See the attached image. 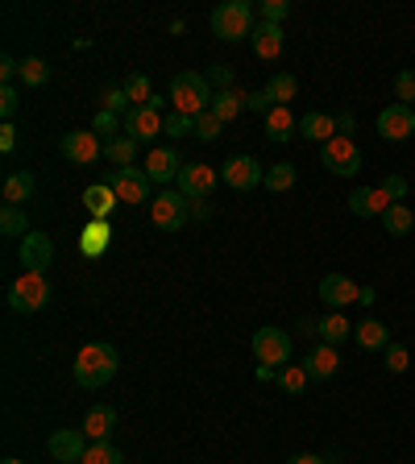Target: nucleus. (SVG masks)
<instances>
[{"label": "nucleus", "mask_w": 415, "mask_h": 464, "mask_svg": "<svg viewBox=\"0 0 415 464\" xmlns=\"http://www.w3.org/2000/svg\"><path fill=\"white\" fill-rule=\"evenodd\" d=\"M109 187L117 191V199H125V204H146V199H154L150 174L137 171V166H120V171H112Z\"/></svg>", "instance_id": "nucleus-10"}, {"label": "nucleus", "mask_w": 415, "mask_h": 464, "mask_svg": "<svg viewBox=\"0 0 415 464\" xmlns=\"http://www.w3.org/2000/svg\"><path fill=\"white\" fill-rule=\"evenodd\" d=\"M287 13H291V4H287V0H262V4H258V22L283 25Z\"/></svg>", "instance_id": "nucleus-43"}, {"label": "nucleus", "mask_w": 415, "mask_h": 464, "mask_svg": "<svg viewBox=\"0 0 415 464\" xmlns=\"http://www.w3.org/2000/svg\"><path fill=\"white\" fill-rule=\"evenodd\" d=\"M250 348L258 356V365H274V369L291 365V332H283V328H258Z\"/></svg>", "instance_id": "nucleus-6"}, {"label": "nucleus", "mask_w": 415, "mask_h": 464, "mask_svg": "<svg viewBox=\"0 0 415 464\" xmlns=\"http://www.w3.org/2000/svg\"><path fill=\"white\" fill-rule=\"evenodd\" d=\"M109 245H112L109 220H88V224L79 228V253H84V258H100Z\"/></svg>", "instance_id": "nucleus-22"}, {"label": "nucleus", "mask_w": 415, "mask_h": 464, "mask_svg": "<svg viewBox=\"0 0 415 464\" xmlns=\"http://www.w3.org/2000/svg\"><path fill=\"white\" fill-rule=\"evenodd\" d=\"M79 464H125V452L112 440H100V443H88V452H84Z\"/></svg>", "instance_id": "nucleus-35"}, {"label": "nucleus", "mask_w": 415, "mask_h": 464, "mask_svg": "<svg viewBox=\"0 0 415 464\" xmlns=\"http://www.w3.org/2000/svg\"><path fill=\"white\" fill-rule=\"evenodd\" d=\"M258 22H253V4L250 0H225L212 9V33L220 42H241V38H253Z\"/></svg>", "instance_id": "nucleus-3"}, {"label": "nucleus", "mask_w": 415, "mask_h": 464, "mask_svg": "<svg viewBox=\"0 0 415 464\" xmlns=\"http://www.w3.org/2000/svg\"><path fill=\"white\" fill-rule=\"evenodd\" d=\"M129 96H125V87H109L104 92V112H112V117H129Z\"/></svg>", "instance_id": "nucleus-44"}, {"label": "nucleus", "mask_w": 415, "mask_h": 464, "mask_svg": "<svg viewBox=\"0 0 415 464\" xmlns=\"http://www.w3.org/2000/svg\"><path fill=\"white\" fill-rule=\"evenodd\" d=\"M0 464H25V460H17V456H4V460H0Z\"/></svg>", "instance_id": "nucleus-55"}, {"label": "nucleus", "mask_w": 415, "mask_h": 464, "mask_svg": "<svg viewBox=\"0 0 415 464\" xmlns=\"http://www.w3.org/2000/svg\"><path fill=\"white\" fill-rule=\"evenodd\" d=\"M92 133H96V137H104V141L120 137V117H112V112L100 109V112H96V120H92Z\"/></svg>", "instance_id": "nucleus-41"}, {"label": "nucleus", "mask_w": 415, "mask_h": 464, "mask_svg": "<svg viewBox=\"0 0 415 464\" xmlns=\"http://www.w3.org/2000/svg\"><path fill=\"white\" fill-rule=\"evenodd\" d=\"M166 133H171V137H191V133H196V117L171 112V117H166Z\"/></svg>", "instance_id": "nucleus-46"}, {"label": "nucleus", "mask_w": 415, "mask_h": 464, "mask_svg": "<svg viewBox=\"0 0 415 464\" xmlns=\"http://www.w3.org/2000/svg\"><path fill=\"white\" fill-rule=\"evenodd\" d=\"M104 158H109L117 171H120V166H133V158H137V141L125 137V133L112 137V141H104Z\"/></svg>", "instance_id": "nucleus-33"}, {"label": "nucleus", "mask_w": 415, "mask_h": 464, "mask_svg": "<svg viewBox=\"0 0 415 464\" xmlns=\"http://www.w3.org/2000/svg\"><path fill=\"white\" fill-rule=\"evenodd\" d=\"M307 369L304 365H283L278 369V390H283V394H291V398H296V394H304V386H307Z\"/></svg>", "instance_id": "nucleus-38"}, {"label": "nucleus", "mask_w": 415, "mask_h": 464, "mask_svg": "<svg viewBox=\"0 0 415 464\" xmlns=\"http://www.w3.org/2000/svg\"><path fill=\"white\" fill-rule=\"evenodd\" d=\"M320 299H324L332 311H340V307H349V302H361V286L353 278H345V274H324V278H320Z\"/></svg>", "instance_id": "nucleus-14"}, {"label": "nucleus", "mask_w": 415, "mask_h": 464, "mask_svg": "<svg viewBox=\"0 0 415 464\" xmlns=\"http://www.w3.org/2000/svg\"><path fill=\"white\" fill-rule=\"evenodd\" d=\"M33 174L30 171H17V174H9V179H4V204L9 207H22L25 199H33Z\"/></svg>", "instance_id": "nucleus-30"}, {"label": "nucleus", "mask_w": 415, "mask_h": 464, "mask_svg": "<svg viewBox=\"0 0 415 464\" xmlns=\"http://www.w3.org/2000/svg\"><path fill=\"white\" fill-rule=\"evenodd\" d=\"M50 299H55V286H50L46 274H30V270H25L22 278L9 286V307H13V311H22V315L42 311Z\"/></svg>", "instance_id": "nucleus-4"}, {"label": "nucleus", "mask_w": 415, "mask_h": 464, "mask_svg": "<svg viewBox=\"0 0 415 464\" xmlns=\"http://www.w3.org/2000/svg\"><path fill=\"white\" fill-rule=\"evenodd\" d=\"M212 83H208V75H196V71H179L175 79H171V104H175V112H183V117H199V112L212 109Z\"/></svg>", "instance_id": "nucleus-2"}, {"label": "nucleus", "mask_w": 415, "mask_h": 464, "mask_svg": "<svg viewBox=\"0 0 415 464\" xmlns=\"http://www.w3.org/2000/svg\"><path fill=\"white\" fill-rule=\"evenodd\" d=\"M296 179H299V171L291 162H274L270 171H266V183L262 187H270V191H291Z\"/></svg>", "instance_id": "nucleus-37"}, {"label": "nucleus", "mask_w": 415, "mask_h": 464, "mask_svg": "<svg viewBox=\"0 0 415 464\" xmlns=\"http://www.w3.org/2000/svg\"><path fill=\"white\" fill-rule=\"evenodd\" d=\"M225 187H233V191H253V187L266 183V171L258 166V158H250V153H237V158H229L225 162Z\"/></svg>", "instance_id": "nucleus-11"}, {"label": "nucleus", "mask_w": 415, "mask_h": 464, "mask_svg": "<svg viewBox=\"0 0 415 464\" xmlns=\"http://www.w3.org/2000/svg\"><path fill=\"white\" fill-rule=\"evenodd\" d=\"M415 133V109L407 104H391L378 112V137L383 141H407Z\"/></svg>", "instance_id": "nucleus-12"}, {"label": "nucleus", "mask_w": 415, "mask_h": 464, "mask_svg": "<svg viewBox=\"0 0 415 464\" xmlns=\"http://www.w3.org/2000/svg\"><path fill=\"white\" fill-rule=\"evenodd\" d=\"M383 228H386V232H391V237H407V232H411V228H415L411 207H407V204H394L391 212H386V216H383Z\"/></svg>", "instance_id": "nucleus-36"}, {"label": "nucleus", "mask_w": 415, "mask_h": 464, "mask_svg": "<svg viewBox=\"0 0 415 464\" xmlns=\"http://www.w3.org/2000/svg\"><path fill=\"white\" fill-rule=\"evenodd\" d=\"M258 381H278V369H274V365H258Z\"/></svg>", "instance_id": "nucleus-54"}, {"label": "nucleus", "mask_w": 415, "mask_h": 464, "mask_svg": "<svg viewBox=\"0 0 415 464\" xmlns=\"http://www.w3.org/2000/svg\"><path fill=\"white\" fill-rule=\"evenodd\" d=\"M216 183H220V174L212 171L208 162H187L183 171H179V179H175V191L187 195L191 204H204L208 195L216 191Z\"/></svg>", "instance_id": "nucleus-8"}, {"label": "nucleus", "mask_w": 415, "mask_h": 464, "mask_svg": "<svg viewBox=\"0 0 415 464\" xmlns=\"http://www.w3.org/2000/svg\"><path fill=\"white\" fill-rule=\"evenodd\" d=\"M353 129H358V120H353V112H337V133H340V137H349Z\"/></svg>", "instance_id": "nucleus-52"}, {"label": "nucleus", "mask_w": 415, "mask_h": 464, "mask_svg": "<svg viewBox=\"0 0 415 464\" xmlns=\"http://www.w3.org/2000/svg\"><path fill=\"white\" fill-rule=\"evenodd\" d=\"M287 464H328L324 456H312V452H299V456H291Z\"/></svg>", "instance_id": "nucleus-53"}, {"label": "nucleus", "mask_w": 415, "mask_h": 464, "mask_svg": "<svg viewBox=\"0 0 415 464\" xmlns=\"http://www.w3.org/2000/svg\"><path fill=\"white\" fill-rule=\"evenodd\" d=\"M58 153L75 166H92L96 158H104V141H100L92 129H71L63 141H58Z\"/></svg>", "instance_id": "nucleus-9"}, {"label": "nucleus", "mask_w": 415, "mask_h": 464, "mask_svg": "<svg viewBox=\"0 0 415 464\" xmlns=\"http://www.w3.org/2000/svg\"><path fill=\"white\" fill-rule=\"evenodd\" d=\"M394 207V199L383 191V187H358V191L349 195V212L358 220H370V216H386Z\"/></svg>", "instance_id": "nucleus-15"}, {"label": "nucleus", "mask_w": 415, "mask_h": 464, "mask_svg": "<svg viewBox=\"0 0 415 464\" xmlns=\"http://www.w3.org/2000/svg\"><path fill=\"white\" fill-rule=\"evenodd\" d=\"M79 432L88 435L92 443H100V440H109L112 432H117V410L109 407V402H100V407H92L88 415H84V427Z\"/></svg>", "instance_id": "nucleus-21"}, {"label": "nucleus", "mask_w": 415, "mask_h": 464, "mask_svg": "<svg viewBox=\"0 0 415 464\" xmlns=\"http://www.w3.org/2000/svg\"><path fill=\"white\" fill-rule=\"evenodd\" d=\"M316 332H320V340H324V345L337 348L340 340H349V336H353V324H349V320H345L340 311H328L324 320L316 324Z\"/></svg>", "instance_id": "nucleus-29"}, {"label": "nucleus", "mask_w": 415, "mask_h": 464, "mask_svg": "<svg viewBox=\"0 0 415 464\" xmlns=\"http://www.w3.org/2000/svg\"><path fill=\"white\" fill-rule=\"evenodd\" d=\"M383 191L391 195L394 204H399V199L407 195V179H403V174H386V179H383Z\"/></svg>", "instance_id": "nucleus-49"}, {"label": "nucleus", "mask_w": 415, "mask_h": 464, "mask_svg": "<svg viewBox=\"0 0 415 464\" xmlns=\"http://www.w3.org/2000/svg\"><path fill=\"white\" fill-rule=\"evenodd\" d=\"M13 150H17V125L4 120V125H0V153H13Z\"/></svg>", "instance_id": "nucleus-50"}, {"label": "nucleus", "mask_w": 415, "mask_h": 464, "mask_svg": "<svg viewBox=\"0 0 415 464\" xmlns=\"http://www.w3.org/2000/svg\"><path fill=\"white\" fill-rule=\"evenodd\" d=\"M208 112L229 125V120H237L241 112H245V92H237V87H229V92H216V96H212V109H208Z\"/></svg>", "instance_id": "nucleus-28"}, {"label": "nucleus", "mask_w": 415, "mask_h": 464, "mask_svg": "<svg viewBox=\"0 0 415 464\" xmlns=\"http://www.w3.org/2000/svg\"><path fill=\"white\" fill-rule=\"evenodd\" d=\"M125 133H129L133 141H154L158 133H166V117L158 109H129Z\"/></svg>", "instance_id": "nucleus-17"}, {"label": "nucleus", "mask_w": 415, "mask_h": 464, "mask_svg": "<svg viewBox=\"0 0 415 464\" xmlns=\"http://www.w3.org/2000/svg\"><path fill=\"white\" fill-rule=\"evenodd\" d=\"M266 92H270V100L278 104V109H291V100L299 96V79L291 75V71H278V75H270Z\"/></svg>", "instance_id": "nucleus-31"}, {"label": "nucleus", "mask_w": 415, "mask_h": 464, "mask_svg": "<svg viewBox=\"0 0 415 464\" xmlns=\"http://www.w3.org/2000/svg\"><path fill=\"white\" fill-rule=\"evenodd\" d=\"M0 232H4L9 241H25L33 228H30V220H25L22 207H9V204H4V207H0Z\"/></svg>", "instance_id": "nucleus-32"}, {"label": "nucleus", "mask_w": 415, "mask_h": 464, "mask_svg": "<svg viewBox=\"0 0 415 464\" xmlns=\"http://www.w3.org/2000/svg\"><path fill=\"white\" fill-rule=\"evenodd\" d=\"M304 369H307V378H312V381L337 378V373H340V353L332 345H320V348H312V353H307Z\"/></svg>", "instance_id": "nucleus-20"}, {"label": "nucleus", "mask_w": 415, "mask_h": 464, "mask_svg": "<svg viewBox=\"0 0 415 464\" xmlns=\"http://www.w3.org/2000/svg\"><path fill=\"white\" fill-rule=\"evenodd\" d=\"M208 83H216V92H229V87H233V66L212 63V66H208Z\"/></svg>", "instance_id": "nucleus-47"}, {"label": "nucleus", "mask_w": 415, "mask_h": 464, "mask_svg": "<svg viewBox=\"0 0 415 464\" xmlns=\"http://www.w3.org/2000/svg\"><path fill=\"white\" fill-rule=\"evenodd\" d=\"M320 166L324 171H332L337 179H358V171H361V145L353 137H332V141H324L320 145Z\"/></svg>", "instance_id": "nucleus-5"}, {"label": "nucleus", "mask_w": 415, "mask_h": 464, "mask_svg": "<svg viewBox=\"0 0 415 464\" xmlns=\"http://www.w3.org/2000/svg\"><path fill=\"white\" fill-rule=\"evenodd\" d=\"M22 79L25 87H46L50 83V63L46 58H38V55H30V58H22Z\"/></svg>", "instance_id": "nucleus-34"}, {"label": "nucleus", "mask_w": 415, "mask_h": 464, "mask_svg": "<svg viewBox=\"0 0 415 464\" xmlns=\"http://www.w3.org/2000/svg\"><path fill=\"white\" fill-rule=\"evenodd\" d=\"M386 353V369H391V373H407V369H411V353H407V345H386L383 348Z\"/></svg>", "instance_id": "nucleus-40"}, {"label": "nucleus", "mask_w": 415, "mask_h": 464, "mask_svg": "<svg viewBox=\"0 0 415 464\" xmlns=\"http://www.w3.org/2000/svg\"><path fill=\"white\" fill-rule=\"evenodd\" d=\"M353 340H358V348H366V353H378V348L391 345V332H386L383 320H361V324L353 328Z\"/></svg>", "instance_id": "nucleus-27"}, {"label": "nucleus", "mask_w": 415, "mask_h": 464, "mask_svg": "<svg viewBox=\"0 0 415 464\" xmlns=\"http://www.w3.org/2000/svg\"><path fill=\"white\" fill-rule=\"evenodd\" d=\"M88 435L84 432H71V427H58L55 435H50V443H46V448H50V456H55L58 464H79L84 460V452H88Z\"/></svg>", "instance_id": "nucleus-16"}, {"label": "nucleus", "mask_w": 415, "mask_h": 464, "mask_svg": "<svg viewBox=\"0 0 415 464\" xmlns=\"http://www.w3.org/2000/svg\"><path fill=\"white\" fill-rule=\"evenodd\" d=\"M394 104L415 109V71H399V75H394Z\"/></svg>", "instance_id": "nucleus-39"}, {"label": "nucleus", "mask_w": 415, "mask_h": 464, "mask_svg": "<svg viewBox=\"0 0 415 464\" xmlns=\"http://www.w3.org/2000/svg\"><path fill=\"white\" fill-rule=\"evenodd\" d=\"M17 109H22V92H17V83H4L0 87V117L13 120L17 117Z\"/></svg>", "instance_id": "nucleus-45"}, {"label": "nucleus", "mask_w": 415, "mask_h": 464, "mask_svg": "<svg viewBox=\"0 0 415 464\" xmlns=\"http://www.w3.org/2000/svg\"><path fill=\"white\" fill-rule=\"evenodd\" d=\"M150 216L158 232H179L191 220V204L179 191H158V199H150Z\"/></svg>", "instance_id": "nucleus-7"}, {"label": "nucleus", "mask_w": 415, "mask_h": 464, "mask_svg": "<svg viewBox=\"0 0 415 464\" xmlns=\"http://www.w3.org/2000/svg\"><path fill=\"white\" fill-rule=\"evenodd\" d=\"M253 55L266 58V63H274V58L283 55V46H287V33L283 25H270V22H258V30H253Z\"/></svg>", "instance_id": "nucleus-19"}, {"label": "nucleus", "mask_w": 415, "mask_h": 464, "mask_svg": "<svg viewBox=\"0 0 415 464\" xmlns=\"http://www.w3.org/2000/svg\"><path fill=\"white\" fill-rule=\"evenodd\" d=\"M22 266L30 274H46L55 266V241L46 237V232H30L22 241Z\"/></svg>", "instance_id": "nucleus-13"}, {"label": "nucleus", "mask_w": 415, "mask_h": 464, "mask_svg": "<svg viewBox=\"0 0 415 464\" xmlns=\"http://www.w3.org/2000/svg\"><path fill=\"white\" fill-rule=\"evenodd\" d=\"M183 158H179V150H171V145H158V150H150V158H146V174H150V183H171V179H179V171H183Z\"/></svg>", "instance_id": "nucleus-18"}, {"label": "nucleus", "mask_w": 415, "mask_h": 464, "mask_svg": "<svg viewBox=\"0 0 415 464\" xmlns=\"http://www.w3.org/2000/svg\"><path fill=\"white\" fill-rule=\"evenodd\" d=\"M17 75H22V63H17L13 55H0V79H4V83H13Z\"/></svg>", "instance_id": "nucleus-51"}, {"label": "nucleus", "mask_w": 415, "mask_h": 464, "mask_svg": "<svg viewBox=\"0 0 415 464\" xmlns=\"http://www.w3.org/2000/svg\"><path fill=\"white\" fill-rule=\"evenodd\" d=\"M220 133H225V120L212 117V112H199V117H196V137L199 141H216Z\"/></svg>", "instance_id": "nucleus-42"}, {"label": "nucleus", "mask_w": 415, "mask_h": 464, "mask_svg": "<svg viewBox=\"0 0 415 464\" xmlns=\"http://www.w3.org/2000/svg\"><path fill=\"white\" fill-rule=\"evenodd\" d=\"M262 129H266V137H270L274 145H283V141H291L299 133V120L291 117V109H270L262 117Z\"/></svg>", "instance_id": "nucleus-25"}, {"label": "nucleus", "mask_w": 415, "mask_h": 464, "mask_svg": "<svg viewBox=\"0 0 415 464\" xmlns=\"http://www.w3.org/2000/svg\"><path fill=\"white\" fill-rule=\"evenodd\" d=\"M117 369H120V353L112 345H104V340L84 345L75 356V386H84V390L109 386V381L117 378Z\"/></svg>", "instance_id": "nucleus-1"}, {"label": "nucleus", "mask_w": 415, "mask_h": 464, "mask_svg": "<svg viewBox=\"0 0 415 464\" xmlns=\"http://www.w3.org/2000/svg\"><path fill=\"white\" fill-rule=\"evenodd\" d=\"M117 204L120 199H117V191H112L109 183H92L88 191H84V207L92 212V220H109Z\"/></svg>", "instance_id": "nucleus-26"}, {"label": "nucleus", "mask_w": 415, "mask_h": 464, "mask_svg": "<svg viewBox=\"0 0 415 464\" xmlns=\"http://www.w3.org/2000/svg\"><path fill=\"white\" fill-rule=\"evenodd\" d=\"M299 137L324 145V141L337 137V117H332V112H304V117H299Z\"/></svg>", "instance_id": "nucleus-23"}, {"label": "nucleus", "mask_w": 415, "mask_h": 464, "mask_svg": "<svg viewBox=\"0 0 415 464\" xmlns=\"http://www.w3.org/2000/svg\"><path fill=\"white\" fill-rule=\"evenodd\" d=\"M125 96H129L133 109H163V100L154 96V83L150 75H142V71H133V75H125Z\"/></svg>", "instance_id": "nucleus-24"}, {"label": "nucleus", "mask_w": 415, "mask_h": 464, "mask_svg": "<svg viewBox=\"0 0 415 464\" xmlns=\"http://www.w3.org/2000/svg\"><path fill=\"white\" fill-rule=\"evenodd\" d=\"M245 109H250V112H262V117H266V112H270V109H278V104H274V100H270V92H266V87H262V92H245Z\"/></svg>", "instance_id": "nucleus-48"}]
</instances>
